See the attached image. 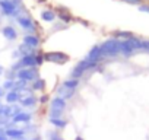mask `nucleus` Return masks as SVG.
Segmentation results:
<instances>
[{
  "instance_id": "f257e3e1",
  "label": "nucleus",
  "mask_w": 149,
  "mask_h": 140,
  "mask_svg": "<svg viewBox=\"0 0 149 140\" xmlns=\"http://www.w3.org/2000/svg\"><path fill=\"white\" fill-rule=\"evenodd\" d=\"M100 51H101L102 60H105V58H116V57L121 55V40H118L116 37L107 38L104 42L100 44Z\"/></svg>"
},
{
  "instance_id": "f03ea898",
  "label": "nucleus",
  "mask_w": 149,
  "mask_h": 140,
  "mask_svg": "<svg viewBox=\"0 0 149 140\" xmlns=\"http://www.w3.org/2000/svg\"><path fill=\"white\" fill-rule=\"evenodd\" d=\"M0 12L8 18L16 19L19 15L25 12L22 0H0Z\"/></svg>"
},
{
  "instance_id": "7ed1b4c3",
  "label": "nucleus",
  "mask_w": 149,
  "mask_h": 140,
  "mask_svg": "<svg viewBox=\"0 0 149 140\" xmlns=\"http://www.w3.org/2000/svg\"><path fill=\"white\" fill-rule=\"evenodd\" d=\"M101 63L98 61H91L88 60L86 57L84 60H81L76 66L73 67V70L70 72V79H82L88 72H92V70H95L97 67H100Z\"/></svg>"
},
{
  "instance_id": "20e7f679",
  "label": "nucleus",
  "mask_w": 149,
  "mask_h": 140,
  "mask_svg": "<svg viewBox=\"0 0 149 140\" xmlns=\"http://www.w3.org/2000/svg\"><path fill=\"white\" fill-rule=\"evenodd\" d=\"M67 107V101L58 95H56L53 99H50V112L48 118H61L64 110Z\"/></svg>"
},
{
  "instance_id": "39448f33",
  "label": "nucleus",
  "mask_w": 149,
  "mask_h": 140,
  "mask_svg": "<svg viewBox=\"0 0 149 140\" xmlns=\"http://www.w3.org/2000/svg\"><path fill=\"white\" fill-rule=\"evenodd\" d=\"M16 22H18V25L25 31V35H29V34H37V24H35V21L28 15V13H22V15H19L18 18H16Z\"/></svg>"
},
{
  "instance_id": "423d86ee",
  "label": "nucleus",
  "mask_w": 149,
  "mask_h": 140,
  "mask_svg": "<svg viewBox=\"0 0 149 140\" xmlns=\"http://www.w3.org/2000/svg\"><path fill=\"white\" fill-rule=\"evenodd\" d=\"M16 79L24 80L26 83H32L34 80L38 79V69L37 67H25L19 72H16Z\"/></svg>"
},
{
  "instance_id": "0eeeda50",
  "label": "nucleus",
  "mask_w": 149,
  "mask_h": 140,
  "mask_svg": "<svg viewBox=\"0 0 149 140\" xmlns=\"http://www.w3.org/2000/svg\"><path fill=\"white\" fill-rule=\"evenodd\" d=\"M44 60L56 63V64H64L69 61V55L61 51H48V53H44Z\"/></svg>"
},
{
  "instance_id": "6e6552de",
  "label": "nucleus",
  "mask_w": 149,
  "mask_h": 140,
  "mask_svg": "<svg viewBox=\"0 0 149 140\" xmlns=\"http://www.w3.org/2000/svg\"><path fill=\"white\" fill-rule=\"evenodd\" d=\"M22 44L31 47V48H35L38 50L40 45H41V38L37 35V34H29V35H24V40H22Z\"/></svg>"
},
{
  "instance_id": "1a4fd4ad",
  "label": "nucleus",
  "mask_w": 149,
  "mask_h": 140,
  "mask_svg": "<svg viewBox=\"0 0 149 140\" xmlns=\"http://www.w3.org/2000/svg\"><path fill=\"white\" fill-rule=\"evenodd\" d=\"M37 102H38V98H37V96L28 95V96H22L18 104H19L22 108H34V107L37 105Z\"/></svg>"
},
{
  "instance_id": "9d476101",
  "label": "nucleus",
  "mask_w": 149,
  "mask_h": 140,
  "mask_svg": "<svg viewBox=\"0 0 149 140\" xmlns=\"http://www.w3.org/2000/svg\"><path fill=\"white\" fill-rule=\"evenodd\" d=\"M31 120H32V114L31 112H25V111H21L19 114H16V115L12 117V123H15V124H18V123L28 124Z\"/></svg>"
},
{
  "instance_id": "9b49d317",
  "label": "nucleus",
  "mask_w": 149,
  "mask_h": 140,
  "mask_svg": "<svg viewBox=\"0 0 149 140\" xmlns=\"http://www.w3.org/2000/svg\"><path fill=\"white\" fill-rule=\"evenodd\" d=\"M2 35H3L8 41H15V40L18 38V31H16L13 26L8 25V26H3V28H2Z\"/></svg>"
},
{
  "instance_id": "f8f14e48",
  "label": "nucleus",
  "mask_w": 149,
  "mask_h": 140,
  "mask_svg": "<svg viewBox=\"0 0 149 140\" xmlns=\"http://www.w3.org/2000/svg\"><path fill=\"white\" fill-rule=\"evenodd\" d=\"M86 58H88V60H91V61H98V63H101V61H102L101 51H100V44H98V45H94V47L89 50V53L86 54Z\"/></svg>"
},
{
  "instance_id": "ddd939ff",
  "label": "nucleus",
  "mask_w": 149,
  "mask_h": 140,
  "mask_svg": "<svg viewBox=\"0 0 149 140\" xmlns=\"http://www.w3.org/2000/svg\"><path fill=\"white\" fill-rule=\"evenodd\" d=\"M6 136L9 137V140H15V139L24 137L25 136V131H24V128L10 127V128H6Z\"/></svg>"
},
{
  "instance_id": "4468645a",
  "label": "nucleus",
  "mask_w": 149,
  "mask_h": 140,
  "mask_svg": "<svg viewBox=\"0 0 149 140\" xmlns=\"http://www.w3.org/2000/svg\"><path fill=\"white\" fill-rule=\"evenodd\" d=\"M56 15H57V16H58V19H60L61 22H64V24H69V22H72V21H73V16H72V15H70V12H67L64 8H57Z\"/></svg>"
},
{
  "instance_id": "2eb2a0df",
  "label": "nucleus",
  "mask_w": 149,
  "mask_h": 140,
  "mask_svg": "<svg viewBox=\"0 0 149 140\" xmlns=\"http://www.w3.org/2000/svg\"><path fill=\"white\" fill-rule=\"evenodd\" d=\"M56 18H57V15H56V12L51 10V9H44V10L41 12V19H42L44 22L53 24V22H56Z\"/></svg>"
},
{
  "instance_id": "dca6fc26",
  "label": "nucleus",
  "mask_w": 149,
  "mask_h": 140,
  "mask_svg": "<svg viewBox=\"0 0 149 140\" xmlns=\"http://www.w3.org/2000/svg\"><path fill=\"white\" fill-rule=\"evenodd\" d=\"M5 99H6L8 105H13V104H18V102H19L21 96H19V94H18L15 89H12V91H8V92H6Z\"/></svg>"
},
{
  "instance_id": "f3484780",
  "label": "nucleus",
  "mask_w": 149,
  "mask_h": 140,
  "mask_svg": "<svg viewBox=\"0 0 149 140\" xmlns=\"http://www.w3.org/2000/svg\"><path fill=\"white\" fill-rule=\"evenodd\" d=\"M79 83H81V80L79 79H66L63 83H61V86L63 88H66V89H69V91H76L78 89V86H79Z\"/></svg>"
},
{
  "instance_id": "a211bd4d",
  "label": "nucleus",
  "mask_w": 149,
  "mask_h": 140,
  "mask_svg": "<svg viewBox=\"0 0 149 140\" xmlns=\"http://www.w3.org/2000/svg\"><path fill=\"white\" fill-rule=\"evenodd\" d=\"M31 88H32V91H44V88H45V80L41 79V78H38L37 80H34V82L31 83Z\"/></svg>"
},
{
  "instance_id": "6ab92c4d",
  "label": "nucleus",
  "mask_w": 149,
  "mask_h": 140,
  "mask_svg": "<svg viewBox=\"0 0 149 140\" xmlns=\"http://www.w3.org/2000/svg\"><path fill=\"white\" fill-rule=\"evenodd\" d=\"M50 123L56 127V128H64L67 125V121L63 118H50Z\"/></svg>"
},
{
  "instance_id": "aec40b11",
  "label": "nucleus",
  "mask_w": 149,
  "mask_h": 140,
  "mask_svg": "<svg viewBox=\"0 0 149 140\" xmlns=\"http://www.w3.org/2000/svg\"><path fill=\"white\" fill-rule=\"evenodd\" d=\"M113 37H116V38H118V40H129V38L133 37V34H132V32H127V31H117Z\"/></svg>"
},
{
  "instance_id": "412c9836",
  "label": "nucleus",
  "mask_w": 149,
  "mask_h": 140,
  "mask_svg": "<svg viewBox=\"0 0 149 140\" xmlns=\"http://www.w3.org/2000/svg\"><path fill=\"white\" fill-rule=\"evenodd\" d=\"M2 86L5 88V91H12V89H15V86H16V80L6 79V80H5V83H3Z\"/></svg>"
},
{
  "instance_id": "4be33fe9",
  "label": "nucleus",
  "mask_w": 149,
  "mask_h": 140,
  "mask_svg": "<svg viewBox=\"0 0 149 140\" xmlns=\"http://www.w3.org/2000/svg\"><path fill=\"white\" fill-rule=\"evenodd\" d=\"M35 60H37V67H40L45 60H44V53H41L40 50H38V53H37V55H35Z\"/></svg>"
},
{
  "instance_id": "5701e85b",
  "label": "nucleus",
  "mask_w": 149,
  "mask_h": 140,
  "mask_svg": "<svg viewBox=\"0 0 149 140\" xmlns=\"http://www.w3.org/2000/svg\"><path fill=\"white\" fill-rule=\"evenodd\" d=\"M48 140H63V139L58 136V133H56V131H50V133H48Z\"/></svg>"
},
{
  "instance_id": "b1692460",
  "label": "nucleus",
  "mask_w": 149,
  "mask_h": 140,
  "mask_svg": "<svg viewBox=\"0 0 149 140\" xmlns=\"http://www.w3.org/2000/svg\"><path fill=\"white\" fill-rule=\"evenodd\" d=\"M142 50L149 53V40H142Z\"/></svg>"
},
{
  "instance_id": "393cba45",
  "label": "nucleus",
  "mask_w": 149,
  "mask_h": 140,
  "mask_svg": "<svg viewBox=\"0 0 149 140\" xmlns=\"http://www.w3.org/2000/svg\"><path fill=\"white\" fill-rule=\"evenodd\" d=\"M139 10L143 12V13H149V5H139Z\"/></svg>"
},
{
  "instance_id": "a878e982",
  "label": "nucleus",
  "mask_w": 149,
  "mask_h": 140,
  "mask_svg": "<svg viewBox=\"0 0 149 140\" xmlns=\"http://www.w3.org/2000/svg\"><path fill=\"white\" fill-rule=\"evenodd\" d=\"M123 2H126V3H129V5H136V6L142 5V0H123Z\"/></svg>"
},
{
  "instance_id": "bb28decb",
  "label": "nucleus",
  "mask_w": 149,
  "mask_h": 140,
  "mask_svg": "<svg viewBox=\"0 0 149 140\" xmlns=\"http://www.w3.org/2000/svg\"><path fill=\"white\" fill-rule=\"evenodd\" d=\"M38 101H40V104H42V105H45V104H47V102L50 101V98H48V95H42V96H41V98H40Z\"/></svg>"
},
{
  "instance_id": "cd10ccee",
  "label": "nucleus",
  "mask_w": 149,
  "mask_h": 140,
  "mask_svg": "<svg viewBox=\"0 0 149 140\" xmlns=\"http://www.w3.org/2000/svg\"><path fill=\"white\" fill-rule=\"evenodd\" d=\"M6 92H8V91H5V88H3V86H0V99L6 96Z\"/></svg>"
},
{
  "instance_id": "c85d7f7f",
  "label": "nucleus",
  "mask_w": 149,
  "mask_h": 140,
  "mask_svg": "<svg viewBox=\"0 0 149 140\" xmlns=\"http://www.w3.org/2000/svg\"><path fill=\"white\" fill-rule=\"evenodd\" d=\"M0 140H9V137L6 136V131L5 133H0Z\"/></svg>"
},
{
  "instance_id": "c756f323",
  "label": "nucleus",
  "mask_w": 149,
  "mask_h": 140,
  "mask_svg": "<svg viewBox=\"0 0 149 140\" xmlns=\"http://www.w3.org/2000/svg\"><path fill=\"white\" fill-rule=\"evenodd\" d=\"M3 111H5V105L0 104V115H3Z\"/></svg>"
},
{
  "instance_id": "7c9ffc66",
  "label": "nucleus",
  "mask_w": 149,
  "mask_h": 140,
  "mask_svg": "<svg viewBox=\"0 0 149 140\" xmlns=\"http://www.w3.org/2000/svg\"><path fill=\"white\" fill-rule=\"evenodd\" d=\"M28 140H41V137H40V136H35V137H32V139H28Z\"/></svg>"
},
{
  "instance_id": "2f4dec72",
  "label": "nucleus",
  "mask_w": 149,
  "mask_h": 140,
  "mask_svg": "<svg viewBox=\"0 0 149 140\" xmlns=\"http://www.w3.org/2000/svg\"><path fill=\"white\" fill-rule=\"evenodd\" d=\"M76 140H84V139L82 137H76Z\"/></svg>"
},
{
  "instance_id": "473e14b6",
  "label": "nucleus",
  "mask_w": 149,
  "mask_h": 140,
  "mask_svg": "<svg viewBox=\"0 0 149 140\" xmlns=\"http://www.w3.org/2000/svg\"><path fill=\"white\" fill-rule=\"evenodd\" d=\"M0 104H2V102H0Z\"/></svg>"
}]
</instances>
